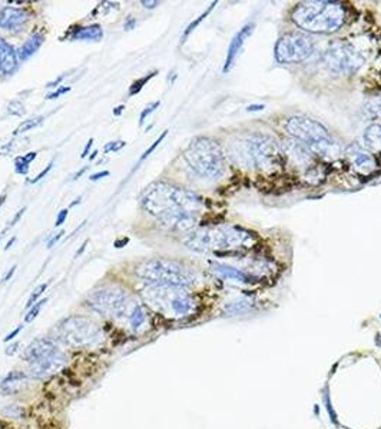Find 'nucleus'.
Here are the masks:
<instances>
[{
  "label": "nucleus",
  "mask_w": 381,
  "mask_h": 429,
  "mask_svg": "<svg viewBox=\"0 0 381 429\" xmlns=\"http://www.w3.org/2000/svg\"><path fill=\"white\" fill-rule=\"evenodd\" d=\"M46 288H47V283H42V285H39L37 288H36L35 290H33V293L29 296V300H27V308H32L33 305H35L36 302H37V299L42 296V293H43L44 290H46Z\"/></svg>",
  "instance_id": "473e14b6"
},
{
  "label": "nucleus",
  "mask_w": 381,
  "mask_h": 429,
  "mask_svg": "<svg viewBox=\"0 0 381 429\" xmlns=\"http://www.w3.org/2000/svg\"><path fill=\"white\" fill-rule=\"evenodd\" d=\"M59 349L56 346V343L49 338H37L32 342L26 349L23 350L22 358L23 360H26L29 365H33L39 360L44 359L46 356L52 355L53 352Z\"/></svg>",
  "instance_id": "4468645a"
},
{
  "label": "nucleus",
  "mask_w": 381,
  "mask_h": 429,
  "mask_svg": "<svg viewBox=\"0 0 381 429\" xmlns=\"http://www.w3.org/2000/svg\"><path fill=\"white\" fill-rule=\"evenodd\" d=\"M69 39L71 40H93V42H99L103 37V30L99 25H90L86 27H79L75 29L73 33H69Z\"/></svg>",
  "instance_id": "5701e85b"
},
{
  "label": "nucleus",
  "mask_w": 381,
  "mask_h": 429,
  "mask_svg": "<svg viewBox=\"0 0 381 429\" xmlns=\"http://www.w3.org/2000/svg\"><path fill=\"white\" fill-rule=\"evenodd\" d=\"M184 158L196 175L205 179H218L225 172V155L222 148L209 138L199 136L191 140Z\"/></svg>",
  "instance_id": "0eeeda50"
},
{
  "label": "nucleus",
  "mask_w": 381,
  "mask_h": 429,
  "mask_svg": "<svg viewBox=\"0 0 381 429\" xmlns=\"http://www.w3.org/2000/svg\"><path fill=\"white\" fill-rule=\"evenodd\" d=\"M348 12L344 3L311 0L294 8L291 20L304 32L315 35H330L346 25Z\"/></svg>",
  "instance_id": "7ed1b4c3"
},
{
  "label": "nucleus",
  "mask_w": 381,
  "mask_h": 429,
  "mask_svg": "<svg viewBox=\"0 0 381 429\" xmlns=\"http://www.w3.org/2000/svg\"><path fill=\"white\" fill-rule=\"evenodd\" d=\"M141 205L158 219L162 228L189 232L198 223L204 202L195 192L175 185L156 182L142 193Z\"/></svg>",
  "instance_id": "f257e3e1"
},
{
  "label": "nucleus",
  "mask_w": 381,
  "mask_h": 429,
  "mask_svg": "<svg viewBox=\"0 0 381 429\" xmlns=\"http://www.w3.org/2000/svg\"><path fill=\"white\" fill-rule=\"evenodd\" d=\"M141 5L143 6V8H146V9H155L156 6H159V2H156V0H142Z\"/></svg>",
  "instance_id": "c03bdc74"
},
{
  "label": "nucleus",
  "mask_w": 381,
  "mask_h": 429,
  "mask_svg": "<svg viewBox=\"0 0 381 429\" xmlns=\"http://www.w3.org/2000/svg\"><path fill=\"white\" fill-rule=\"evenodd\" d=\"M129 303H131V296L128 290L116 288V286L95 290L86 299V305L93 312L102 316H109V318L124 316L128 312Z\"/></svg>",
  "instance_id": "9b49d317"
},
{
  "label": "nucleus",
  "mask_w": 381,
  "mask_h": 429,
  "mask_svg": "<svg viewBox=\"0 0 381 429\" xmlns=\"http://www.w3.org/2000/svg\"><path fill=\"white\" fill-rule=\"evenodd\" d=\"M15 240H16V236H13V237H12V239H10L9 242H8V245L5 246V251H9L10 248H12V245L15 243Z\"/></svg>",
  "instance_id": "4d7b16f0"
},
{
  "label": "nucleus",
  "mask_w": 381,
  "mask_h": 429,
  "mask_svg": "<svg viewBox=\"0 0 381 429\" xmlns=\"http://www.w3.org/2000/svg\"><path fill=\"white\" fill-rule=\"evenodd\" d=\"M19 57L13 46L0 37V72L3 75H12L18 69Z\"/></svg>",
  "instance_id": "6ab92c4d"
},
{
  "label": "nucleus",
  "mask_w": 381,
  "mask_h": 429,
  "mask_svg": "<svg viewBox=\"0 0 381 429\" xmlns=\"http://www.w3.org/2000/svg\"><path fill=\"white\" fill-rule=\"evenodd\" d=\"M92 145H93V139H89V142L86 143V146H85V149H83V152H82V155H80V158L82 159L88 158L89 150H90V148H92Z\"/></svg>",
  "instance_id": "de8ad7c7"
},
{
  "label": "nucleus",
  "mask_w": 381,
  "mask_h": 429,
  "mask_svg": "<svg viewBox=\"0 0 381 429\" xmlns=\"http://www.w3.org/2000/svg\"><path fill=\"white\" fill-rule=\"evenodd\" d=\"M136 276L156 286L186 289L195 283V273L182 263L169 259H152L136 266Z\"/></svg>",
  "instance_id": "423d86ee"
},
{
  "label": "nucleus",
  "mask_w": 381,
  "mask_h": 429,
  "mask_svg": "<svg viewBox=\"0 0 381 429\" xmlns=\"http://www.w3.org/2000/svg\"><path fill=\"white\" fill-rule=\"evenodd\" d=\"M68 213H69V210L68 209L61 210V212H59V215H58V218H56L55 226H61L62 223H65V220H66V218H68Z\"/></svg>",
  "instance_id": "a19ab883"
},
{
  "label": "nucleus",
  "mask_w": 381,
  "mask_h": 429,
  "mask_svg": "<svg viewBox=\"0 0 381 429\" xmlns=\"http://www.w3.org/2000/svg\"><path fill=\"white\" fill-rule=\"evenodd\" d=\"M284 156H287L288 160L294 166L308 169L312 166V153L307 148H304L300 142L290 140L283 145Z\"/></svg>",
  "instance_id": "2eb2a0df"
},
{
  "label": "nucleus",
  "mask_w": 381,
  "mask_h": 429,
  "mask_svg": "<svg viewBox=\"0 0 381 429\" xmlns=\"http://www.w3.org/2000/svg\"><path fill=\"white\" fill-rule=\"evenodd\" d=\"M86 170H88V166H85V167H83V169H80L79 172H76V173L73 175V177H72V180H76V179H79L80 176L83 175V173H85Z\"/></svg>",
  "instance_id": "5fc2aeb1"
},
{
  "label": "nucleus",
  "mask_w": 381,
  "mask_h": 429,
  "mask_svg": "<svg viewBox=\"0 0 381 429\" xmlns=\"http://www.w3.org/2000/svg\"><path fill=\"white\" fill-rule=\"evenodd\" d=\"M129 242V237H121V239H118V240H115V248H118V249H121V248H124L126 243Z\"/></svg>",
  "instance_id": "8fccbe9b"
},
{
  "label": "nucleus",
  "mask_w": 381,
  "mask_h": 429,
  "mask_svg": "<svg viewBox=\"0 0 381 429\" xmlns=\"http://www.w3.org/2000/svg\"><path fill=\"white\" fill-rule=\"evenodd\" d=\"M160 106V102H153V103H151V105H148L143 110H142L141 116H139V125H143V122L146 120V117L149 116V114L152 113V112H155L156 110V107H159Z\"/></svg>",
  "instance_id": "f704fd0d"
},
{
  "label": "nucleus",
  "mask_w": 381,
  "mask_h": 429,
  "mask_svg": "<svg viewBox=\"0 0 381 429\" xmlns=\"http://www.w3.org/2000/svg\"><path fill=\"white\" fill-rule=\"evenodd\" d=\"M0 429H2V423H0Z\"/></svg>",
  "instance_id": "680f3d73"
},
{
  "label": "nucleus",
  "mask_w": 381,
  "mask_h": 429,
  "mask_svg": "<svg viewBox=\"0 0 381 429\" xmlns=\"http://www.w3.org/2000/svg\"><path fill=\"white\" fill-rule=\"evenodd\" d=\"M315 52V44L304 32H290L283 35L275 44V59L281 65H293L307 60Z\"/></svg>",
  "instance_id": "9d476101"
},
{
  "label": "nucleus",
  "mask_w": 381,
  "mask_h": 429,
  "mask_svg": "<svg viewBox=\"0 0 381 429\" xmlns=\"http://www.w3.org/2000/svg\"><path fill=\"white\" fill-rule=\"evenodd\" d=\"M22 408L19 405H6L0 413L5 415V416H9V418H20L22 416Z\"/></svg>",
  "instance_id": "7c9ffc66"
},
{
  "label": "nucleus",
  "mask_w": 381,
  "mask_h": 429,
  "mask_svg": "<svg viewBox=\"0 0 381 429\" xmlns=\"http://www.w3.org/2000/svg\"><path fill=\"white\" fill-rule=\"evenodd\" d=\"M346 158L351 169L358 175L370 176L378 167L375 156L358 143H351L350 146H347Z\"/></svg>",
  "instance_id": "f8f14e48"
},
{
  "label": "nucleus",
  "mask_w": 381,
  "mask_h": 429,
  "mask_svg": "<svg viewBox=\"0 0 381 429\" xmlns=\"http://www.w3.org/2000/svg\"><path fill=\"white\" fill-rule=\"evenodd\" d=\"M25 210H26V206H25V208H22V209H20V210H18V213H16L15 216H13V219L10 220L9 225H8V226L5 228V230H9L10 228H13V226H15V225H16V223H18V222H19V219L22 218V215L25 213Z\"/></svg>",
  "instance_id": "58836bf2"
},
{
  "label": "nucleus",
  "mask_w": 381,
  "mask_h": 429,
  "mask_svg": "<svg viewBox=\"0 0 381 429\" xmlns=\"http://www.w3.org/2000/svg\"><path fill=\"white\" fill-rule=\"evenodd\" d=\"M13 149H15V142H9V143L3 145L0 148V156H8V155H10V152H13Z\"/></svg>",
  "instance_id": "ea45409f"
},
{
  "label": "nucleus",
  "mask_w": 381,
  "mask_h": 429,
  "mask_svg": "<svg viewBox=\"0 0 381 429\" xmlns=\"http://www.w3.org/2000/svg\"><path fill=\"white\" fill-rule=\"evenodd\" d=\"M364 119L367 120H378L381 119V96H374L368 99L361 109Z\"/></svg>",
  "instance_id": "b1692460"
},
{
  "label": "nucleus",
  "mask_w": 381,
  "mask_h": 429,
  "mask_svg": "<svg viewBox=\"0 0 381 429\" xmlns=\"http://www.w3.org/2000/svg\"><path fill=\"white\" fill-rule=\"evenodd\" d=\"M36 156H37L36 152H29L26 155H22V156L15 159V172L18 175H26L27 172H29L30 163L35 160Z\"/></svg>",
  "instance_id": "393cba45"
},
{
  "label": "nucleus",
  "mask_w": 381,
  "mask_h": 429,
  "mask_svg": "<svg viewBox=\"0 0 381 429\" xmlns=\"http://www.w3.org/2000/svg\"><path fill=\"white\" fill-rule=\"evenodd\" d=\"M18 348H19V343L16 342V343H13L12 346H9V348L6 349V355H10V356H12V355H15V353L18 352Z\"/></svg>",
  "instance_id": "3c124183"
},
{
  "label": "nucleus",
  "mask_w": 381,
  "mask_h": 429,
  "mask_svg": "<svg viewBox=\"0 0 381 429\" xmlns=\"http://www.w3.org/2000/svg\"><path fill=\"white\" fill-rule=\"evenodd\" d=\"M167 135H168V131H165L164 132V133H162V135H160L159 138H158V139L155 140V142H153V143H152L151 146H149V148H148V149L145 150V152H143V155H142L141 156V159H139V160H141V162H143V160H145V159L148 158V156H149V155H151L152 152H153V150L156 149V148H158V146H159V143L160 142H162V140L165 139V136H167Z\"/></svg>",
  "instance_id": "72a5a7b5"
},
{
  "label": "nucleus",
  "mask_w": 381,
  "mask_h": 429,
  "mask_svg": "<svg viewBox=\"0 0 381 429\" xmlns=\"http://www.w3.org/2000/svg\"><path fill=\"white\" fill-rule=\"evenodd\" d=\"M43 120H44L43 116H36V117L26 119V120H23V122L20 123L18 128L15 129L13 135L16 136V135H22V133H26V132L32 131V129H35V128H37V126H40Z\"/></svg>",
  "instance_id": "a878e982"
},
{
  "label": "nucleus",
  "mask_w": 381,
  "mask_h": 429,
  "mask_svg": "<svg viewBox=\"0 0 381 429\" xmlns=\"http://www.w3.org/2000/svg\"><path fill=\"white\" fill-rule=\"evenodd\" d=\"M96 156H98V150H93V152H92V155L89 156V159H90V160H93Z\"/></svg>",
  "instance_id": "bf43d9fd"
},
{
  "label": "nucleus",
  "mask_w": 381,
  "mask_h": 429,
  "mask_svg": "<svg viewBox=\"0 0 381 429\" xmlns=\"http://www.w3.org/2000/svg\"><path fill=\"white\" fill-rule=\"evenodd\" d=\"M364 148L372 155L381 156V123H371L365 128L363 135Z\"/></svg>",
  "instance_id": "412c9836"
},
{
  "label": "nucleus",
  "mask_w": 381,
  "mask_h": 429,
  "mask_svg": "<svg viewBox=\"0 0 381 429\" xmlns=\"http://www.w3.org/2000/svg\"><path fill=\"white\" fill-rule=\"evenodd\" d=\"M56 333L63 343L72 348H89L96 345L102 338L98 325L83 316H69L63 319Z\"/></svg>",
  "instance_id": "1a4fd4ad"
},
{
  "label": "nucleus",
  "mask_w": 381,
  "mask_h": 429,
  "mask_svg": "<svg viewBox=\"0 0 381 429\" xmlns=\"http://www.w3.org/2000/svg\"><path fill=\"white\" fill-rule=\"evenodd\" d=\"M6 199H8V195H6V193H3V195L0 196V208H2V205L5 203V201H6Z\"/></svg>",
  "instance_id": "13d9d810"
},
{
  "label": "nucleus",
  "mask_w": 381,
  "mask_h": 429,
  "mask_svg": "<svg viewBox=\"0 0 381 429\" xmlns=\"http://www.w3.org/2000/svg\"><path fill=\"white\" fill-rule=\"evenodd\" d=\"M215 5H216V2H213L212 5H211V6H209L208 9L205 10L204 13H202V15H201L199 18L195 19V20H194V22H192V23H191L189 26L186 27V30H185V32H184V36H182V43L185 42L186 37H188V36H189V35H191V33H192V32H194V29H195V27L198 26V25H199V23H201V22H202V20H204V19L206 18V16L209 15V13H211V12H212L213 6H215Z\"/></svg>",
  "instance_id": "c85d7f7f"
},
{
  "label": "nucleus",
  "mask_w": 381,
  "mask_h": 429,
  "mask_svg": "<svg viewBox=\"0 0 381 429\" xmlns=\"http://www.w3.org/2000/svg\"><path fill=\"white\" fill-rule=\"evenodd\" d=\"M29 22V15L25 10L16 8H3L0 10V27L10 32L23 30Z\"/></svg>",
  "instance_id": "dca6fc26"
},
{
  "label": "nucleus",
  "mask_w": 381,
  "mask_h": 429,
  "mask_svg": "<svg viewBox=\"0 0 381 429\" xmlns=\"http://www.w3.org/2000/svg\"><path fill=\"white\" fill-rule=\"evenodd\" d=\"M65 78H66V75H61V76H59L58 79H55L53 82H50V83H47V86H46V88L52 89V88H56V86H59V83H61V82H62V80L65 79Z\"/></svg>",
  "instance_id": "09e8293b"
},
{
  "label": "nucleus",
  "mask_w": 381,
  "mask_h": 429,
  "mask_svg": "<svg viewBox=\"0 0 381 429\" xmlns=\"http://www.w3.org/2000/svg\"><path fill=\"white\" fill-rule=\"evenodd\" d=\"M254 23H247L245 26H242L240 29V32L237 35L232 37L231 40L230 47H228V52H227V59H225V66H224V72L227 73L228 70L234 66V63L237 60L238 54H240L242 46L245 43V40L248 39L252 30H254Z\"/></svg>",
  "instance_id": "f3484780"
},
{
  "label": "nucleus",
  "mask_w": 381,
  "mask_h": 429,
  "mask_svg": "<svg viewBox=\"0 0 381 429\" xmlns=\"http://www.w3.org/2000/svg\"><path fill=\"white\" fill-rule=\"evenodd\" d=\"M86 245H88V240H85V242L82 243V246H80L79 249L76 251V254H75V258H79L80 255L85 252V249H86Z\"/></svg>",
  "instance_id": "864d4df0"
},
{
  "label": "nucleus",
  "mask_w": 381,
  "mask_h": 429,
  "mask_svg": "<svg viewBox=\"0 0 381 429\" xmlns=\"http://www.w3.org/2000/svg\"><path fill=\"white\" fill-rule=\"evenodd\" d=\"M156 73H158V70H153V72H151V73H148V75H145V76H142V78H139V79L135 80L132 85H131V88H129V96H135V95H138L142 89H143V86H145V85H146L152 78H155V75H156Z\"/></svg>",
  "instance_id": "bb28decb"
},
{
  "label": "nucleus",
  "mask_w": 381,
  "mask_h": 429,
  "mask_svg": "<svg viewBox=\"0 0 381 429\" xmlns=\"http://www.w3.org/2000/svg\"><path fill=\"white\" fill-rule=\"evenodd\" d=\"M228 153L237 166L265 172L283 166L285 158L283 146L274 138L265 135H249L231 140Z\"/></svg>",
  "instance_id": "f03ea898"
},
{
  "label": "nucleus",
  "mask_w": 381,
  "mask_h": 429,
  "mask_svg": "<svg viewBox=\"0 0 381 429\" xmlns=\"http://www.w3.org/2000/svg\"><path fill=\"white\" fill-rule=\"evenodd\" d=\"M8 112L13 116H22L25 114V105L20 100H12L8 105Z\"/></svg>",
  "instance_id": "2f4dec72"
},
{
  "label": "nucleus",
  "mask_w": 381,
  "mask_h": 429,
  "mask_svg": "<svg viewBox=\"0 0 381 429\" xmlns=\"http://www.w3.org/2000/svg\"><path fill=\"white\" fill-rule=\"evenodd\" d=\"M15 271H16V265H13L12 268H10V271L5 275V278H3V282H8V280L13 276V273H15Z\"/></svg>",
  "instance_id": "603ef678"
},
{
  "label": "nucleus",
  "mask_w": 381,
  "mask_h": 429,
  "mask_svg": "<svg viewBox=\"0 0 381 429\" xmlns=\"http://www.w3.org/2000/svg\"><path fill=\"white\" fill-rule=\"evenodd\" d=\"M43 42H44L43 33H40V32H35V33L30 36L26 42H25V44L19 49V52H18L19 60H22V62L27 60L30 56H33V54L40 49V46L43 44Z\"/></svg>",
  "instance_id": "4be33fe9"
},
{
  "label": "nucleus",
  "mask_w": 381,
  "mask_h": 429,
  "mask_svg": "<svg viewBox=\"0 0 381 429\" xmlns=\"http://www.w3.org/2000/svg\"><path fill=\"white\" fill-rule=\"evenodd\" d=\"M126 146L125 140H115V142H109L105 145V153H111V152H119Z\"/></svg>",
  "instance_id": "c9c22d12"
},
{
  "label": "nucleus",
  "mask_w": 381,
  "mask_h": 429,
  "mask_svg": "<svg viewBox=\"0 0 381 429\" xmlns=\"http://www.w3.org/2000/svg\"><path fill=\"white\" fill-rule=\"evenodd\" d=\"M257 236L240 226L212 225L192 230L184 239L189 249L196 252H224L231 249H247L255 245Z\"/></svg>",
  "instance_id": "20e7f679"
},
{
  "label": "nucleus",
  "mask_w": 381,
  "mask_h": 429,
  "mask_svg": "<svg viewBox=\"0 0 381 429\" xmlns=\"http://www.w3.org/2000/svg\"><path fill=\"white\" fill-rule=\"evenodd\" d=\"M68 92H71V86H62V88H59L58 90H55L53 93L47 95V96H46V99H47V100L58 99V97L62 96V95H65V93H68Z\"/></svg>",
  "instance_id": "4c0bfd02"
},
{
  "label": "nucleus",
  "mask_w": 381,
  "mask_h": 429,
  "mask_svg": "<svg viewBox=\"0 0 381 429\" xmlns=\"http://www.w3.org/2000/svg\"><path fill=\"white\" fill-rule=\"evenodd\" d=\"M22 329H23V325H19V326H18V328H16V329H15V331H12V332H10L9 335H6V338H5L3 341H5V342H10V341H12V339H15V336H18L19 332H20Z\"/></svg>",
  "instance_id": "79ce46f5"
},
{
  "label": "nucleus",
  "mask_w": 381,
  "mask_h": 429,
  "mask_svg": "<svg viewBox=\"0 0 381 429\" xmlns=\"http://www.w3.org/2000/svg\"><path fill=\"white\" fill-rule=\"evenodd\" d=\"M47 302V299H40V300H37L33 307L30 308V311L27 312V315L25 316V321H26L27 324H30L33 319H35L36 316L39 315V312H40V309H42V307H43L44 303Z\"/></svg>",
  "instance_id": "c756f323"
},
{
  "label": "nucleus",
  "mask_w": 381,
  "mask_h": 429,
  "mask_svg": "<svg viewBox=\"0 0 381 429\" xmlns=\"http://www.w3.org/2000/svg\"><path fill=\"white\" fill-rule=\"evenodd\" d=\"M370 50L354 40H336L322 54L324 66L328 72L338 76L357 75L367 63Z\"/></svg>",
  "instance_id": "6e6552de"
},
{
  "label": "nucleus",
  "mask_w": 381,
  "mask_h": 429,
  "mask_svg": "<svg viewBox=\"0 0 381 429\" xmlns=\"http://www.w3.org/2000/svg\"><path fill=\"white\" fill-rule=\"evenodd\" d=\"M53 163H55V160H50V162H49V165H47V166L44 167L43 170H42V172H40L39 175L36 176L35 179H32V180H30V183H37L39 180H42V179H43L44 176L47 175V173H49V172L52 170V167H53Z\"/></svg>",
  "instance_id": "e433bc0d"
},
{
  "label": "nucleus",
  "mask_w": 381,
  "mask_h": 429,
  "mask_svg": "<svg viewBox=\"0 0 381 429\" xmlns=\"http://www.w3.org/2000/svg\"><path fill=\"white\" fill-rule=\"evenodd\" d=\"M124 109H125L124 105L118 106V107H115V110H114V114H115V116H121V113L124 112Z\"/></svg>",
  "instance_id": "6e6d98bb"
},
{
  "label": "nucleus",
  "mask_w": 381,
  "mask_h": 429,
  "mask_svg": "<svg viewBox=\"0 0 381 429\" xmlns=\"http://www.w3.org/2000/svg\"><path fill=\"white\" fill-rule=\"evenodd\" d=\"M135 26H136V19H135V18L129 16V18L125 20V23H124L125 30H132Z\"/></svg>",
  "instance_id": "a18cd8bd"
},
{
  "label": "nucleus",
  "mask_w": 381,
  "mask_h": 429,
  "mask_svg": "<svg viewBox=\"0 0 381 429\" xmlns=\"http://www.w3.org/2000/svg\"><path fill=\"white\" fill-rule=\"evenodd\" d=\"M78 203H80V196H79V198H78V199H75V201L72 202V203H71V206H76V205H78Z\"/></svg>",
  "instance_id": "052dcab7"
},
{
  "label": "nucleus",
  "mask_w": 381,
  "mask_h": 429,
  "mask_svg": "<svg viewBox=\"0 0 381 429\" xmlns=\"http://www.w3.org/2000/svg\"><path fill=\"white\" fill-rule=\"evenodd\" d=\"M145 319H146V315H145L142 307L138 305V307L133 308L131 315H129V324H131V326L135 328V329H138V328H141L142 325H143Z\"/></svg>",
  "instance_id": "cd10ccee"
},
{
  "label": "nucleus",
  "mask_w": 381,
  "mask_h": 429,
  "mask_svg": "<svg viewBox=\"0 0 381 429\" xmlns=\"http://www.w3.org/2000/svg\"><path fill=\"white\" fill-rule=\"evenodd\" d=\"M285 132L300 142L311 153L325 159H337L341 155V146L328 129L317 120L304 114L290 116L285 125Z\"/></svg>",
  "instance_id": "39448f33"
},
{
  "label": "nucleus",
  "mask_w": 381,
  "mask_h": 429,
  "mask_svg": "<svg viewBox=\"0 0 381 429\" xmlns=\"http://www.w3.org/2000/svg\"><path fill=\"white\" fill-rule=\"evenodd\" d=\"M106 176H109V172L107 170H102V172H98V173H93V175L89 176V180L96 182V180L102 179V177H106Z\"/></svg>",
  "instance_id": "37998d69"
},
{
  "label": "nucleus",
  "mask_w": 381,
  "mask_h": 429,
  "mask_svg": "<svg viewBox=\"0 0 381 429\" xmlns=\"http://www.w3.org/2000/svg\"><path fill=\"white\" fill-rule=\"evenodd\" d=\"M211 266H212V271L222 279L234 280V282H240V283H251L252 282V278L249 276L247 272L241 271L238 268H234L231 265L211 262Z\"/></svg>",
  "instance_id": "aec40b11"
},
{
  "label": "nucleus",
  "mask_w": 381,
  "mask_h": 429,
  "mask_svg": "<svg viewBox=\"0 0 381 429\" xmlns=\"http://www.w3.org/2000/svg\"><path fill=\"white\" fill-rule=\"evenodd\" d=\"M66 360H68V358H66L65 352L58 349L52 355L46 356L44 359L30 365L29 377L33 378V379H46V378L52 377L65 366Z\"/></svg>",
  "instance_id": "ddd939ff"
},
{
  "label": "nucleus",
  "mask_w": 381,
  "mask_h": 429,
  "mask_svg": "<svg viewBox=\"0 0 381 429\" xmlns=\"http://www.w3.org/2000/svg\"><path fill=\"white\" fill-rule=\"evenodd\" d=\"M29 378H30L29 375L19 372V371L10 372L0 382V395L10 396V395L19 394L29 385Z\"/></svg>",
  "instance_id": "a211bd4d"
},
{
  "label": "nucleus",
  "mask_w": 381,
  "mask_h": 429,
  "mask_svg": "<svg viewBox=\"0 0 381 429\" xmlns=\"http://www.w3.org/2000/svg\"><path fill=\"white\" fill-rule=\"evenodd\" d=\"M63 235H65V232H63V230H61V232H59V233H58L56 236H53L52 239H50V240H49V242H47V248H49V249H50V248H53L55 243H56V242H58V240H59V239H61Z\"/></svg>",
  "instance_id": "49530a36"
}]
</instances>
